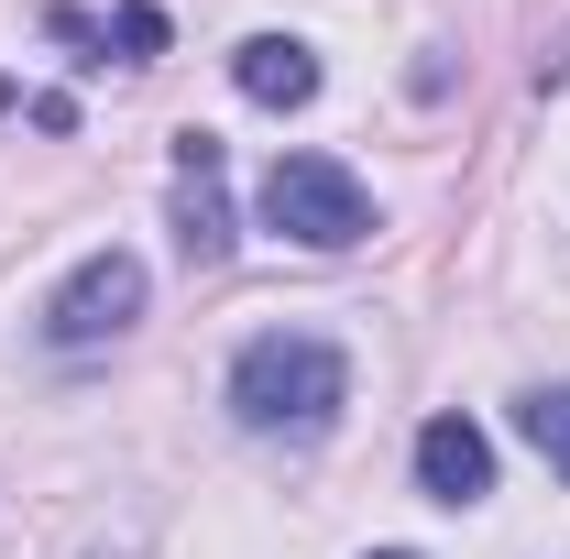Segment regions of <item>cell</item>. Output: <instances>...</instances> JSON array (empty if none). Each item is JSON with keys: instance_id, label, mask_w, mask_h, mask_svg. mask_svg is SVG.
<instances>
[{"instance_id": "9c48e42d", "label": "cell", "mask_w": 570, "mask_h": 559, "mask_svg": "<svg viewBox=\"0 0 570 559\" xmlns=\"http://www.w3.org/2000/svg\"><path fill=\"white\" fill-rule=\"evenodd\" d=\"M373 559H417V549H373Z\"/></svg>"}, {"instance_id": "7a4b0ae2", "label": "cell", "mask_w": 570, "mask_h": 559, "mask_svg": "<svg viewBox=\"0 0 570 559\" xmlns=\"http://www.w3.org/2000/svg\"><path fill=\"white\" fill-rule=\"evenodd\" d=\"M264 219H275L285 242H307V253H352L362 231H373V198L352 187V165H330V154H275Z\"/></svg>"}, {"instance_id": "8992f818", "label": "cell", "mask_w": 570, "mask_h": 559, "mask_svg": "<svg viewBox=\"0 0 570 559\" xmlns=\"http://www.w3.org/2000/svg\"><path fill=\"white\" fill-rule=\"evenodd\" d=\"M230 88H242L253 110H307V99H318V56H307L296 33H253V45L230 56Z\"/></svg>"}, {"instance_id": "ba28073f", "label": "cell", "mask_w": 570, "mask_h": 559, "mask_svg": "<svg viewBox=\"0 0 570 559\" xmlns=\"http://www.w3.org/2000/svg\"><path fill=\"white\" fill-rule=\"evenodd\" d=\"M515 428L538 439V461H560V472H570V384H538V395L515 406Z\"/></svg>"}, {"instance_id": "3957f363", "label": "cell", "mask_w": 570, "mask_h": 559, "mask_svg": "<svg viewBox=\"0 0 570 559\" xmlns=\"http://www.w3.org/2000/svg\"><path fill=\"white\" fill-rule=\"evenodd\" d=\"M142 318V264L132 253H88L56 296H45V341L56 351H99V341H121Z\"/></svg>"}, {"instance_id": "5b68a950", "label": "cell", "mask_w": 570, "mask_h": 559, "mask_svg": "<svg viewBox=\"0 0 570 559\" xmlns=\"http://www.w3.org/2000/svg\"><path fill=\"white\" fill-rule=\"evenodd\" d=\"M417 493L428 504H483L494 493V439L472 418H428L417 428Z\"/></svg>"}, {"instance_id": "277c9868", "label": "cell", "mask_w": 570, "mask_h": 559, "mask_svg": "<svg viewBox=\"0 0 570 559\" xmlns=\"http://www.w3.org/2000/svg\"><path fill=\"white\" fill-rule=\"evenodd\" d=\"M176 242L187 264H230V187H219V143L209 133H176Z\"/></svg>"}, {"instance_id": "6da1fadb", "label": "cell", "mask_w": 570, "mask_h": 559, "mask_svg": "<svg viewBox=\"0 0 570 559\" xmlns=\"http://www.w3.org/2000/svg\"><path fill=\"white\" fill-rule=\"evenodd\" d=\"M341 395H352V362L330 341H307V330H264L230 362V418L253 439H318L341 418Z\"/></svg>"}, {"instance_id": "52a82bcc", "label": "cell", "mask_w": 570, "mask_h": 559, "mask_svg": "<svg viewBox=\"0 0 570 559\" xmlns=\"http://www.w3.org/2000/svg\"><path fill=\"white\" fill-rule=\"evenodd\" d=\"M56 33H67V45H110V33H99L88 11H56ZM121 45H132V67H142V56L165 45V11H142V0H121Z\"/></svg>"}]
</instances>
